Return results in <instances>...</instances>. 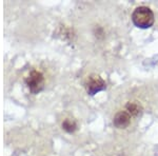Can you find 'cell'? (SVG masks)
<instances>
[{"instance_id":"1","label":"cell","mask_w":158,"mask_h":156,"mask_svg":"<svg viewBox=\"0 0 158 156\" xmlns=\"http://www.w3.org/2000/svg\"><path fill=\"white\" fill-rule=\"evenodd\" d=\"M132 20L137 27L148 29L153 25L155 18L151 9L147 6H139L135 9V11L132 14Z\"/></svg>"},{"instance_id":"2","label":"cell","mask_w":158,"mask_h":156,"mask_svg":"<svg viewBox=\"0 0 158 156\" xmlns=\"http://www.w3.org/2000/svg\"><path fill=\"white\" fill-rule=\"evenodd\" d=\"M27 86L33 93H38L39 91L42 90L43 83H44V79H43L42 74L37 71H33L29 75V77L25 80Z\"/></svg>"},{"instance_id":"3","label":"cell","mask_w":158,"mask_h":156,"mask_svg":"<svg viewBox=\"0 0 158 156\" xmlns=\"http://www.w3.org/2000/svg\"><path fill=\"white\" fill-rule=\"evenodd\" d=\"M86 91L90 95H94L99 91H102L103 89H106V82L103 81V79L98 75H92L91 77H89L88 81L85 83Z\"/></svg>"},{"instance_id":"4","label":"cell","mask_w":158,"mask_h":156,"mask_svg":"<svg viewBox=\"0 0 158 156\" xmlns=\"http://www.w3.org/2000/svg\"><path fill=\"white\" fill-rule=\"evenodd\" d=\"M113 122L115 124V127L118 128V129H124L131 122V115L126 111H121L115 115Z\"/></svg>"},{"instance_id":"5","label":"cell","mask_w":158,"mask_h":156,"mask_svg":"<svg viewBox=\"0 0 158 156\" xmlns=\"http://www.w3.org/2000/svg\"><path fill=\"white\" fill-rule=\"evenodd\" d=\"M126 109H127V111H128V113L130 115H133V116H138L142 112L141 104L138 103L137 101L128 102L126 106Z\"/></svg>"},{"instance_id":"6","label":"cell","mask_w":158,"mask_h":156,"mask_svg":"<svg viewBox=\"0 0 158 156\" xmlns=\"http://www.w3.org/2000/svg\"><path fill=\"white\" fill-rule=\"evenodd\" d=\"M62 128L68 132H74L76 130V128H77V126H76V122L74 120L68 118L62 122Z\"/></svg>"}]
</instances>
